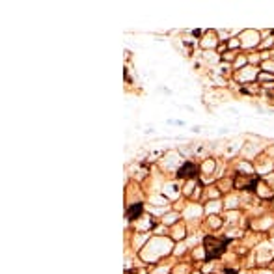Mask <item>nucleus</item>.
<instances>
[{"mask_svg": "<svg viewBox=\"0 0 274 274\" xmlns=\"http://www.w3.org/2000/svg\"><path fill=\"white\" fill-rule=\"evenodd\" d=\"M229 242V239H214V237H205V250H207V254H205V259L209 261V259H214V257H218L224 248H226V244Z\"/></svg>", "mask_w": 274, "mask_h": 274, "instance_id": "1", "label": "nucleus"}, {"mask_svg": "<svg viewBox=\"0 0 274 274\" xmlns=\"http://www.w3.org/2000/svg\"><path fill=\"white\" fill-rule=\"evenodd\" d=\"M196 173H198V168H196L194 164H190V162H188V164H185V166H183L181 168V170L177 172V177H196Z\"/></svg>", "mask_w": 274, "mask_h": 274, "instance_id": "2", "label": "nucleus"}, {"mask_svg": "<svg viewBox=\"0 0 274 274\" xmlns=\"http://www.w3.org/2000/svg\"><path fill=\"white\" fill-rule=\"evenodd\" d=\"M140 211H142V203H138V205L131 207V209H129V213H127V214H129V218H131V220H132V218H136V214L140 213Z\"/></svg>", "mask_w": 274, "mask_h": 274, "instance_id": "3", "label": "nucleus"}, {"mask_svg": "<svg viewBox=\"0 0 274 274\" xmlns=\"http://www.w3.org/2000/svg\"><path fill=\"white\" fill-rule=\"evenodd\" d=\"M226 274H237V272H235V270H228Z\"/></svg>", "mask_w": 274, "mask_h": 274, "instance_id": "4", "label": "nucleus"}]
</instances>
